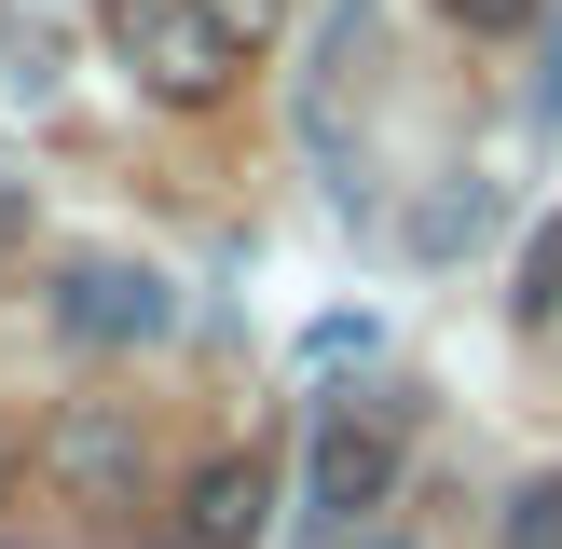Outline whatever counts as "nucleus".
<instances>
[{
	"label": "nucleus",
	"mask_w": 562,
	"mask_h": 549,
	"mask_svg": "<svg viewBox=\"0 0 562 549\" xmlns=\"http://www.w3.org/2000/svg\"><path fill=\"white\" fill-rule=\"evenodd\" d=\"M384 494H398V412L384 399H329L316 439H302V522L316 536H357Z\"/></svg>",
	"instance_id": "1"
},
{
	"label": "nucleus",
	"mask_w": 562,
	"mask_h": 549,
	"mask_svg": "<svg viewBox=\"0 0 562 549\" xmlns=\"http://www.w3.org/2000/svg\"><path fill=\"white\" fill-rule=\"evenodd\" d=\"M192 14H206V27H220V55L247 69V55H261L274 27H289V0H192Z\"/></svg>",
	"instance_id": "9"
},
{
	"label": "nucleus",
	"mask_w": 562,
	"mask_h": 549,
	"mask_svg": "<svg viewBox=\"0 0 562 549\" xmlns=\"http://www.w3.org/2000/svg\"><path fill=\"white\" fill-rule=\"evenodd\" d=\"M481 220H494V192H481V179H453V192H439L426 220H412V261H453V247L481 234Z\"/></svg>",
	"instance_id": "7"
},
{
	"label": "nucleus",
	"mask_w": 562,
	"mask_h": 549,
	"mask_svg": "<svg viewBox=\"0 0 562 549\" xmlns=\"http://www.w3.org/2000/svg\"><path fill=\"white\" fill-rule=\"evenodd\" d=\"M261 522H274V453H206L192 467V494H179V536L165 549H261Z\"/></svg>",
	"instance_id": "4"
},
{
	"label": "nucleus",
	"mask_w": 562,
	"mask_h": 549,
	"mask_svg": "<svg viewBox=\"0 0 562 549\" xmlns=\"http://www.w3.org/2000/svg\"><path fill=\"white\" fill-rule=\"evenodd\" d=\"M14 247H27V192L0 179V261H14Z\"/></svg>",
	"instance_id": "12"
},
{
	"label": "nucleus",
	"mask_w": 562,
	"mask_h": 549,
	"mask_svg": "<svg viewBox=\"0 0 562 549\" xmlns=\"http://www.w3.org/2000/svg\"><path fill=\"white\" fill-rule=\"evenodd\" d=\"M439 14H453L467 42H508V27H536V0H439Z\"/></svg>",
	"instance_id": "10"
},
{
	"label": "nucleus",
	"mask_w": 562,
	"mask_h": 549,
	"mask_svg": "<svg viewBox=\"0 0 562 549\" xmlns=\"http://www.w3.org/2000/svg\"><path fill=\"white\" fill-rule=\"evenodd\" d=\"M508 316H521V329H549V316H562V206L536 220V247H521V274H508Z\"/></svg>",
	"instance_id": "5"
},
{
	"label": "nucleus",
	"mask_w": 562,
	"mask_h": 549,
	"mask_svg": "<svg viewBox=\"0 0 562 549\" xmlns=\"http://www.w3.org/2000/svg\"><path fill=\"white\" fill-rule=\"evenodd\" d=\"M494 549H562V467H536V481L494 508Z\"/></svg>",
	"instance_id": "6"
},
{
	"label": "nucleus",
	"mask_w": 562,
	"mask_h": 549,
	"mask_svg": "<svg viewBox=\"0 0 562 549\" xmlns=\"http://www.w3.org/2000/svg\"><path fill=\"white\" fill-rule=\"evenodd\" d=\"M110 69H124L137 97H165V110H206L220 82H234V55H220V27L192 14V0H110Z\"/></svg>",
	"instance_id": "2"
},
{
	"label": "nucleus",
	"mask_w": 562,
	"mask_h": 549,
	"mask_svg": "<svg viewBox=\"0 0 562 549\" xmlns=\"http://www.w3.org/2000/svg\"><path fill=\"white\" fill-rule=\"evenodd\" d=\"M55 467L110 494V481H124V467H137V439H124V426H55Z\"/></svg>",
	"instance_id": "8"
},
{
	"label": "nucleus",
	"mask_w": 562,
	"mask_h": 549,
	"mask_svg": "<svg viewBox=\"0 0 562 549\" xmlns=\"http://www.w3.org/2000/svg\"><path fill=\"white\" fill-rule=\"evenodd\" d=\"M55 329H69V344H165L179 302H165L151 261H69L55 274Z\"/></svg>",
	"instance_id": "3"
},
{
	"label": "nucleus",
	"mask_w": 562,
	"mask_h": 549,
	"mask_svg": "<svg viewBox=\"0 0 562 549\" xmlns=\"http://www.w3.org/2000/svg\"><path fill=\"white\" fill-rule=\"evenodd\" d=\"M357 549H426V536H357Z\"/></svg>",
	"instance_id": "13"
},
{
	"label": "nucleus",
	"mask_w": 562,
	"mask_h": 549,
	"mask_svg": "<svg viewBox=\"0 0 562 549\" xmlns=\"http://www.w3.org/2000/svg\"><path fill=\"white\" fill-rule=\"evenodd\" d=\"M536 137H562V14H549V55H536Z\"/></svg>",
	"instance_id": "11"
}]
</instances>
